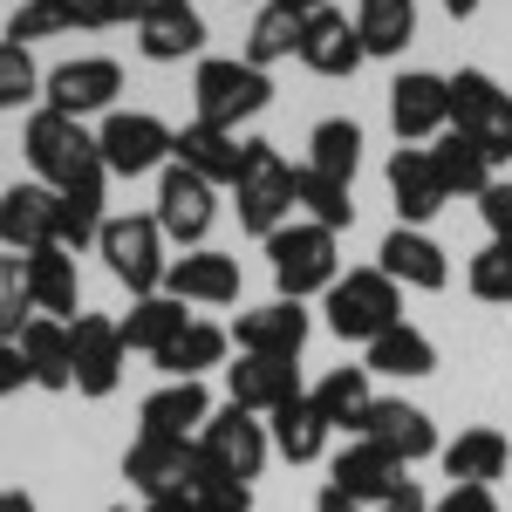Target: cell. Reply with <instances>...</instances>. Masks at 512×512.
I'll list each match as a JSON object with an SVG mask.
<instances>
[{
	"label": "cell",
	"mask_w": 512,
	"mask_h": 512,
	"mask_svg": "<svg viewBox=\"0 0 512 512\" xmlns=\"http://www.w3.org/2000/svg\"><path fill=\"white\" fill-rule=\"evenodd\" d=\"M287 55H301V14L260 0V21H253V35H246V62H253V69H274Z\"/></svg>",
	"instance_id": "ab89813d"
},
{
	"label": "cell",
	"mask_w": 512,
	"mask_h": 512,
	"mask_svg": "<svg viewBox=\"0 0 512 512\" xmlns=\"http://www.w3.org/2000/svg\"><path fill=\"white\" fill-rule=\"evenodd\" d=\"M35 321V294H28V260L0 253V342H21V328Z\"/></svg>",
	"instance_id": "7bdbcfd3"
},
{
	"label": "cell",
	"mask_w": 512,
	"mask_h": 512,
	"mask_svg": "<svg viewBox=\"0 0 512 512\" xmlns=\"http://www.w3.org/2000/svg\"><path fill=\"white\" fill-rule=\"evenodd\" d=\"M144 512H205V499H192L185 485H171V492H158V499H144Z\"/></svg>",
	"instance_id": "f907efd6"
},
{
	"label": "cell",
	"mask_w": 512,
	"mask_h": 512,
	"mask_svg": "<svg viewBox=\"0 0 512 512\" xmlns=\"http://www.w3.org/2000/svg\"><path fill=\"white\" fill-rule=\"evenodd\" d=\"M137 48L151 62H185V55L205 48V14L192 0H151L144 21H137Z\"/></svg>",
	"instance_id": "7402d4cb"
},
{
	"label": "cell",
	"mask_w": 512,
	"mask_h": 512,
	"mask_svg": "<svg viewBox=\"0 0 512 512\" xmlns=\"http://www.w3.org/2000/svg\"><path fill=\"white\" fill-rule=\"evenodd\" d=\"M355 437L383 444V451H390L396 465H417V458H437V451H444V444H437L431 410H417V403H403V396H376Z\"/></svg>",
	"instance_id": "5bb4252c"
},
{
	"label": "cell",
	"mask_w": 512,
	"mask_h": 512,
	"mask_svg": "<svg viewBox=\"0 0 512 512\" xmlns=\"http://www.w3.org/2000/svg\"><path fill=\"white\" fill-rule=\"evenodd\" d=\"M96 158H103L110 178L164 171V164H171V123L151 117V110H110L103 130H96Z\"/></svg>",
	"instance_id": "ba28073f"
},
{
	"label": "cell",
	"mask_w": 512,
	"mask_h": 512,
	"mask_svg": "<svg viewBox=\"0 0 512 512\" xmlns=\"http://www.w3.org/2000/svg\"><path fill=\"white\" fill-rule=\"evenodd\" d=\"M308 328H315V321H308L301 301H260V308H246L226 335H233L239 355H287V362H301Z\"/></svg>",
	"instance_id": "9a60e30c"
},
{
	"label": "cell",
	"mask_w": 512,
	"mask_h": 512,
	"mask_svg": "<svg viewBox=\"0 0 512 512\" xmlns=\"http://www.w3.org/2000/svg\"><path fill=\"white\" fill-rule=\"evenodd\" d=\"M335 239L342 233H328V226H315V219H287V226L267 239V267H274L280 301H308V294H328V287L342 280Z\"/></svg>",
	"instance_id": "277c9868"
},
{
	"label": "cell",
	"mask_w": 512,
	"mask_h": 512,
	"mask_svg": "<svg viewBox=\"0 0 512 512\" xmlns=\"http://www.w3.org/2000/svg\"><path fill=\"white\" fill-rule=\"evenodd\" d=\"M103 233V185H82V192H55V246H96Z\"/></svg>",
	"instance_id": "f35d334b"
},
{
	"label": "cell",
	"mask_w": 512,
	"mask_h": 512,
	"mask_svg": "<svg viewBox=\"0 0 512 512\" xmlns=\"http://www.w3.org/2000/svg\"><path fill=\"white\" fill-rule=\"evenodd\" d=\"M192 103H198V123L239 130L246 117H260L274 103V82H267V69H253L246 55H198Z\"/></svg>",
	"instance_id": "7a4b0ae2"
},
{
	"label": "cell",
	"mask_w": 512,
	"mask_h": 512,
	"mask_svg": "<svg viewBox=\"0 0 512 512\" xmlns=\"http://www.w3.org/2000/svg\"><path fill=\"white\" fill-rule=\"evenodd\" d=\"M69 349H76V390L82 396H117L123 383V362H130V349H123V328L110 315H76L69 321Z\"/></svg>",
	"instance_id": "4fadbf2b"
},
{
	"label": "cell",
	"mask_w": 512,
	"mask_h": 512,
	"mask_svg": "<svg viewBox=\"0 0 512 512\" xmlns=\"http://www.w3.org/2000/svg\"><path fill=\"white\" fill-rule=\"evenodd\" d=\"M267 7H287V14H301V21H308V14H321L328 0H267Z\"/></svg>",
	"instance_id": "f5cc1de1"
},
{
	"label": "cell",
	"mask_w": 512,
	"mask_h": 512,
	"mask_svg": "<svg viewBox=\"0 0 512 512\" xmlns=\"http://www.w3.org/2000/svg\"><path fill=\"white\" fill-rule=\"evenodd\" d=\"M369 383H376L369 369H328L315 390H308V403L321 410L328 431H362V417H369V403H376Z\"/></svg>",
	"instance_id": "d6a6232c"
},
{
	"label": "cell",
	"mask_w": 512,
	"mask_h": 512,
	"mask_svg": "<svg viewBox=\"0 0 512 512\" xmlns=\"http://www.w3.org/2000/svg\"><path fill=\"white\" fill-rule=\"evenodd\" d=\"M362 369H369V376H396V383H410V376H431V369H437V342L424 335V328L396 321V328H383V335L362 349Z\"/></svg>",
	"instance_id": "f546056e"
},
{
	"label": "cell",
	"mask_w": 512,
	"mask_h": 512,
	"mask_svg": "<svg viewBox=\"0 0 512 512\" xmlns=\"http://www.w3.org/2000/svg\"><path fill=\"white\" fill-rule=\"evenodd\" d=\"M390 198H396V226H424V219H437V212L451 205L431 151H417V144L390 151Z\"/></svg>",
	"instance_id": "d6986e66"
},
{
	"label": "cell",
	"mask_w": 512,
	"mask_h": 512,
	"mask_svg": "<svg viewBox=\"0 0 512 512\" xmlns=\"http://www.w3.org/2000/svg\"><path fill=\"white\" fill-rule=\"evenodd\" d=\"M21 151H28V164H35V185H48V192L110 185V171H103V158H96V130H82L76 117H62V110H48V103L28 117Z\"/></svg>",
	"instance_id": "6da1fadb"
},
{
	"label": "cell",
	"mask_w": 512,
	"mask_h": 512,
	"mask_svg": "<svg viewBox=\"0 0 512 512\" xmlns=\"http://www.w3.org/2000/svg\"><path fill=\"white\" fill-rule=\"evenodd\" d=\"M410 465H396L383 444H369V437H349L342 451H335V465H328V485H342L355 506H383L396 485H403Z\"/></svg>",
	"instance_id": "ac0fdd59"
},
{
	"label": "cell",
	"mask_w": 512,
	"mask_h": 512,
	"mask_svg": "<svg viewBox=\"0 0 512 512\" xmlns=\"http://www.w3.org/2000/svg\"><path fill=\"white\" fill-rule=\"evenodd\" d=\"M205 417H212L205 383H158L137 403V437H178V444H192L205 431Z\"/></svg>",
	"instance_id": "ffe728a7"
},
{
	"label": "cell",
	"mask_w": 512,
	"mask_h": 512,
	"mask_svg": "<svg viewBox=\"0 0 512 512\" xmlns=\"http://www.w3.org/2000/svg\"><path fill=\"white\" fill-rule=\"evenodd\" d=\"M21 362H28V383L41 390H76V349H69V321L35 315L21 328Z\"/></svg>",
	"instance_id": "4316f807"
},
{
	"label": "cell",
	"mask_w": 512,
	"mask_h": 512,
	"mask_svg": "<svg viewBox=\"0 0 512 512\" xmlns=\"http://www.w3.org/2000/svg\"><path fill=\"white\" fill-rule=\"evenodd\" d=\"M328 328L342 335V342H376L383 328H396L403 321V294H396V280L383 274V267H355V274H342L335 287H328Z\"/></svg>",
	"instance_id": "5b68a950"
},
{
	"label": "cell",
	"mask_w": 512,
	"mask_h": 512,
	"mask_svg": "<svg viewBox=\"0 0 512 512\" xmlns=\"http://www.w3.org/2000/svg\"><path fill=\"white\" fill-rule=\"evenodd\" d=\"M267 437H274V451L287 458V465H315L321 451H328V424H321V410L308 403V390L267 417Z\"/></svg>",
	"instance_id": "d590c367"
},
{
	"label": "cell",
	"mask_w": 512,
	"mask_h": 512,
	"mask_svg": "<svg viewBox=\"0 0 512 512\" xmlns=\"http://www.w3.org/2000/svg\"><path fill=\"white\" fill-rule=\"evenodd\" d=\"M431 512H499L492 485H451L444 499H431Z\"/></svg>",
	"instance_id": "7dc6e473"
},
{
	"label": "cell",
	"mask_w": 512,
	"mask_h": 512,
	"mask_svg": "<svg viewBox=\"0 0 512 512\" xmlns=\"http://www.w3.org/2000/svg\"><path fill=\"white\" fill-rule=\"evenodd\" d=\"M117 512H130V506H117Z\"/></svg>",
	"instance_id": "6f0895ef"
},
{
	"label": "cell",
	"mask_w": 512,
	"mask_h": 512,
	"mask_svg": "<svg viewBox=\"0 0 512 512\" xmlns=\"http://www.w3.org/2000/svg\"><path fill=\"white\" fill-rule=\"evenodd\" d=\"M465 287L478 301H492V308H512V239H485L478 246L472 267H465Z\"/></svg>",
	"instance_id": "b9f144b4"
},
{
	"label": "cell",
	"mask_w": 512,
	"mask_h": 512,
	"mask_svg": "<svg viewBox=\"0 0 512 512\" xmlns=\"http://www.w3.org/2000/svg\"><path fill=\"white\" fill-rule=\"evenodd\" d=\"M41 89V69L28 48H14V41H0V110H21V103H35Z\"/></svg>",
	"instance_id": "ee69618b"
},
{
	"label": "cell",
	"mask_w": 512,
	"mask_h": 512,
	"mask_svg": "<svg viewBox=\"0 0 512 512\" xmlns=\"http://www.w3.org/2000/svg\"><path fill=\"white\" fill-rule=\"evenodd\" d=\"M294 396H301V369L287 355H239L226 369V403L253 410V417H274L280 403H294Z\"/></svg>",
	"instance_id": "e0dca14e"
},
{
	"label": "cell",
	"mask_w": 512,
	"mask_h": 512,
	"mask_svg": "<svg viewBox=\"0 0 512 512\" xmlns=\"http://www.w3.org/2000/svg\"><path fill=\"white\" fill-rule=\"evenodd\" d=\"M96 253L110 260V274L130 287V294H158L164 287V233L151 212H117V219H103V233H96Z\"/></svg>",
	"instance_id": "52a82bcc"
},
{
	"label": "cell",
	"mask_w": 512,
	"mask_h": 512,
	"mask_svg": "<svg viewBox=\"0 0 512 512\" xmlns=\"http://www.w3.org/2000/svg\"><path fill=\"white\" fill-rule=\"evenodd\" d=\"M315 512H369V506H355L342 485H321V499H315Z\"/></svg>",
	"instance_id": "816d5d0a"
},
{
	"label": "cell",
	"mask_w": 512,
	"mask_h": 512,
	"mask_svg": "<svg viewBox=\"0 0 512 512\" xmlns=\"http://www.w3.org/2000/svg\"><path fill=\"white\" fill-rule=\"evenodd\" d=\"M76 28V0H14V14H7V35L14 48H28V41H48V35H69Z\"/></svg>",
	"instance_id": "60d3db41"
},
{
	"label": "cell",
	"mask_w": 512,
	"mask_h": 512,
	"mask_svg": "<svg viewBox=\"0 0 512 512\" xmlns=\"http://www.w3.org/2000/svg\"><path fill=\"white\" fill-rule=\"evenodd\" d=\"M390 123L396 144H437L451 130V82L431 69H403L390 82Z\"/></svg>",
	"instance_id": "8fae6325"
},
{
	"label": "cell",
	"mask_w": 512,
	"mask_h": 512,
	"mask_svg": "<svg viewBox=\"0 0 512 512\" xmlns=\"http://www.w3.org/2000/svg\"><path fill=\"white\" fill-rule=\"evenodd\" d=\"M239 158H246V144H239L233 130H212V123H198V117L185 123V130H171V164L198 171L205 185H233Z\"/></svg>",
	"instance_id": "cb8c5ba5"
},
{
	"label": "cell",
	"mask_w": 512,
	"mask_h": 512,
	"mask_svg": "<svg viewBox=\"0 0 512 512\" xmlns=\"http://www.w3.org/2000/svg\"><path fill=\"white\" fill-rule=\"evenodd\" d=\"M226 349H233V335L226 328H212V321H192L171 349H158L151 362L164 369V383H205V369H219L226 362Z\"/></svg>",
	"instance_id": "1f68e13d"
},
{
	"label": "cell",
	"mask_w": 512,
	"mask_h": 512,
	"mask_svg": "<svg viewBox=\"0 0 512 512\" xmlns=\"http://www.w3.org/2000/svg\"><path fill=\"white\" fill-rule=\"evenodd\" d=\"M164 294L185 308H226V301H239V260L219 246H192L185 260L164 267Z\"/></svg>",
	"instance_id": "2e32d148"
},
{
	"label": "cell",
	"mask_w": 512,
	"mask_h": 512,
	"mask_svg": "<svg viewBox=\"0 0 512 512\" xmlns=\"http://www.w3.org/2000/svg\"><path fill=\"white\" fill-rule=\"evenodd\" d=\"M355 164H362V123H349V117H321L315 130H308V171L355 185Z\"/></svg>",
	"instance_id": "8d00e7d4"
},
{
	"label": "cell",
	"mask_w": 512,
	"mask_h": 512,
	"mask_svg": "<svg viewBox=\"0 0 512 512\" xmlns=\"http://www.w3.org/2000/svg\"><path fill=\"white\" fill-rule=\"evenodd\" d=\"M28 390V362H21V342H0V396Z\"/></svg>",
	"instance_id": "c3c4849f"
},
{
	"label": "cell",
	"mask_w": 512,
	"mask_h": 512,
	"mask_svg": "<svg viewBox=\"0 0 512 512\" xmlns=\"http://www.w3.org/2000/svg\"><path fill=\"white\" fill-rule=\"evenodd\" d=\"M431 164H437V178H444V192H451V198H485V192H492V171H499L465 130H444V137L431 144Z\"/></svg>",
	"instance_id": "e575fe53"
},
{
	"label": "cell",
	"mask_w": 512,
	"mask_h": 512,
	"mask_svg": "<svg viewBox=\"0 0 512 512\" xmlns=\"http://www.w3.org/2000/svg\"><path fill=\"white\" fill-rule=\"evenodd\" d=\"M478 219L492 239H512V178H492V192L478 198Z\"/></svg>",
	"instance_id": "bcb514c9"
},
{
	"label": "cell",
	"mask_w": 512,
	"mask_h": 512,
	"mask_svg": "<svg viewBox=\"0 0 512 512\" xmlns=\"http://www.w3.org/2000/svg\"><path fill=\"white\" fill-rule=\"evenodd\" d=\"M185 465H192V444H178V437H130V451H123V478L144 499L185 485Z\"/></svg>",
	"instance_id": "4dcf8cb0"
},
{
	"label": "cell",
	"mask_w": 512,
	"mask_h": 512,
	"mask_svg": "<svg viewBox=\"0 0 512 512\" xmlns=\"http://www.w3.org/2000/svg\"><path fill=\"white\" fill-rule=\"evenodd\" d=\"M362 55H403L417 41V0H355Z\"/></svg>",
	"instance_id": "836d02e7"
},
{
	"label": "cell",
	"mask_w": 512,
	"mask_h": 512,
	"mask_svg": "<svg viewBox=\"0 0 512 512\" xmlns=\"http://www.w3.org/2000/svg\"><path fill=\"white\" fill-rule=\"evenodd\" d=\"M301 62L315 69V76H355L362 69V41H355V21L349 14H335V7H321L301 21Z\"/></svg>",
	"instance_id": "d4e9b609"
},
{
	"label": "cell",
	"mask_w": 512,
	"mask_h": 512,
	"mask_svg": "<svg viewBox=\"0 0 512 512\" xmlns=\"http://www.w3.org/2000/svg\"><path fill=\"white\" fill-rule=\"evenodd\" d=\"M0 246L7 253L55 246V192L48 185H7L0 192Z\"/></svg>",
	"instance_id": "603a6c76"
},
{
	"label": "cell",
	"mask_w": 512,
	"mask_h": 512,
	"mask_svg": "<svg viewBox=\"0 0 512 512\" xmlns=\"http://www.w3.org/2000/svg\"><path fill=\"white\" fill-rule=\"evenodd\" d=\"M451 82V130H465L492 164H512V96L485 69H458Z\"/></svg>",
	"instance_id": "8992f818"
},
{
	"label": "cell",
	"mask_w": 512,
	"mask_h": 512,
	"mask_svg": "<svg viewBox=\"0 0 512 512\" xmlns=\"http://www.w3.org/2000/svg\"><path fill=\"white\" fill-rule=\"evenodd\" d=\"M0 512H41L28 492H0Z\"/></svg>",
	"instance_id": "db71d44e"
},
{
	"label": "cell",
	"mask_w": 512,
	"mask_h": 512,
	"mask_svg": "<svg viewBox=\"0 0 512 512\" xmlns=\"http://www.w3.org/2000/svg\"><path fill=\"white\" fill-rule=\"evenodd\" d=\"M144 7H151V0H76V28H123V21L137 28Z\"/></svg>",
	"instance_id": "f6af8a7d"
},
{
	"label": "cell",
	"mask_w": 512,
	"mask_h": 512,
	"mask_svg": "<svg viewBox=\"0 0 512 512\" xmlns=\"http://www.w3.org/2000/svg\"><path fill=\"white\" fill-rule=\"evenodd\" d=\"M192 444H198V451H205V458H212L226 478H239V485H253V478L267 472V458H274V437H267V424H260L253 410H239V403H219Z\"/></svg>",
	"instance_id": "9c48e42d"
},
{
	"label": "cell",
	"mask_w": 512,
	"mask_h": 512,
	"mask_svg": "<svg viewBox=\"0 0 512 512\" xmlns=\"http://www.w3.org/2000/svg\"><path fill=\"white\" fill-rule=\"evenodd\" d=\"M158 233L171 239V246H205V233H212V219H219V185H205L198 171H185V164H164L158 171Z\"/></svg>",
	"instance_id": "30bf717a"
},
{
	"label": "cell",
	"mask_w": 512,
	"mask_h": 512,
	"mask_svg": "<svg viewBox=\"0 0 512 512\" xmlns=\"http://www.w3.org/2000/svg\"><path fill=\"white\" fill-rule=\"evenodd\" d=\"M444 14H451V21H472V14H478V0H444Z\"/></svg>",
	"instance_id": "11a10c76"
},
{
	"label": "cell",
	"mask_w": 512,
	"mask_h": 512,
	"mask_svg": "<svg viewBox=\"0 0 512 512\" xmlns=\"http://www.w3.org/2000/svg\"><path fill=\"white\" fill-rule=\"evenodd\" d=\"M369 512H431V499H424V492H417V485L403 478V485H396L390 499H383V506H369Z\"/></svg>",
	"instance_id": "681fc988"
},
{
	"label": "cell",
	"mask_w": 512,
	"mask_h": 512,
	"mask_svg": "<svg viewBox=\"0 0 512 512\" xmlns=\"http://www.w3.org/2000/svg\"><path fill=\"white\" fill-rule=\"evenodd\" d=\"M294 212H308L315 226H328V233H349L355 226V198L342 178H321V171H294Z\"/></svg>",
	"instance_id": "74e56055"
},
{
	"label": "cell",
	"mask_w": 512,
	"mask_h": 512,
	"mask_svg": "<svg viewBox=\"0 0 512 512\" xmlns=\"http://www.w3.org/2000/svg\"><path fill=\"white\" fill-rule=\"evenodd\" d=\"M437 458H444V478H451V485H499V478L512 472V444L492 431V424L458 431Z\"/></svg>",
	"instance_id": "484cf974"
},
{
	"label": "cell",
	"mask_w": 512,
	"mask_h": 512,
	"mask_svg": "<svg viewBox=\"0 0 512 512\" xmlns=\"http://www.w3.org/2000/svg\"><path fill=\"white\" fill-rule=\"evenodd\" d=\"M376 267H383L396 287H424V294L451 287V260H444V246H437L424 226H396V233L383 239V253H376Z\"/></svg>",
	"instance_id": "44dd1931"
},
{
	"label": "cell",
	"mask_w": 512,
	"mask_h": 512,
	"mask_svg": "<svg viewBox=\"0 0 512 512\" xmlns=\"http://www.w3.org/2000/svg\"><path fill=\"white\" fill-rule=\"evenodd\" d=\"M192 321H198V315H185V301H171V294L158 287V294H137V301H130V315H123L117 328H123V349L158 355V349H171V342H178Z\"/></svg>",
	"instance_id": "f1b7e54d"
},
{
	"label": "cell",
	"mask_w": 512,
	"mask_h": 512,
	"mask_svg": "<svg viewBox=\"0 0 512 512\" xmlns=\"http://www.w3.org/2000/svg\"><path fill=\"white\" fill-rule=\"evenodd\" d=\"M205 512H253L246 499H219V506H205Z\"/></svg>",
	"instance_id": "9f6ffc18"
},
{
	"label": "cell",
	"mask_w": 512,
	"mask_h": 512,
	"mask_svg": "<svg viewBox=\"0 0 512 512\" xmlns=\"http://www.w3.org/2000/svg\"><path fill=\"white\" fill-rule=\"evenodd\" d=\"M28 260V294H35V315L48 321H76V253L69 246H41V253H21Z\"/></svg>",
	"instance_id": "83f0119b"
},
{
	"label": "cell",
	"mask_w": 512,
	"mask_h": 512,
	"mask_svg": "<svg viewBox=\"0 0 512 512\" xmlns=\"http://www.w3.org/2000/svg\"><path fill=\"white\" fill-rule=\"evenodd\" d=\"M41 96H48V110H62V117H96V110H110L123 96V69L110 55H76V62H62V69H48L41 76Z\"/></svg>",
	"instance_id": "7c38bea8"
},
{
	"label": "cell",
	"mask_w": 512,
	"mask_h": 512,
	"mask_svg": "<svg viewBox=\"0 0 512 512\" xmlns=\"http://www.w3.org/2000/svg\"><path fill=\"white\" fill-rule=\"evenodd\" d=\"M233 212L239 226L260 239H274L294 219V164L280 158L267 137H246V158H239V178H233Z\"/></svg>",
	"instance_id": "3957f363"
}]
</instances>
